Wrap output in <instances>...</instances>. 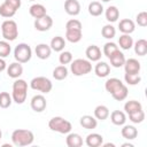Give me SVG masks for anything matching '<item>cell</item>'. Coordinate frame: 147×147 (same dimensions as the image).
Returning <instances> with one entry per match:
<instances>
[{
	"instance_id": "1",
	"label": "cell",
	"mask_w": 147,
	"mask_h": 147,
	"mask_svg": "<svg viewBox=\"0 0 147 147\" xmlns=\"http://www.w3.org/2000/svg\"><path fill=\"white\" fill-rule=\"evenodd\" d=\"M33 140H34V136L30 130L17 129V130H14L11 133V142L17 147L29 146L33 142Z\"/></svg>"
},
{
	"instance_id": "2",
	"label": "cell",
	"mask_w": 147,
	"mask_h": 147,
	"mask_svg": "<svg viewBox=\"0 0 147 147\" xmlns=\"http://www.w3.org/2000/svg\"><path fill=\"white\" fill-rule=\"evenodd\" d=\"M26 95H28V83L24 79L17 78L13 83V92H11L13 101L16 102L17 105H22L26 100Z\"/></svg>"
},
{
	"instance_id": "3",
	"label": "cell",
	"mask_w": 147,
	"mask_h": 147,
	"mask_svg": "<svg viewBox=\"0 0 147 147\" xmlns=\"http://www.w3.org/2000/svg\"><path fill=\"white\" fill-rule=\"evenodd\" d=\"M48 127L52 131H55V132H59V133H62V134H68L71 131L72 125L69 121L64 119L63 117L55 116V117H52L49 119Z\"/></svg>"
},
{
	"instance_id": "4",
	"label": "cell",
	"mask_w": 147,
	"mask_h": 147,
	"mask_svg": "<svg viewBox=\"0 0 147 147\" xmlns=\"http://www.w3.org/2000/svg\"><path fill=\"white\" fill-rule=\"evenodd\" d=\"M70 70L75 76H84L92 71V63L85 59H76L71 61Z\"/></svg>"
},
{
	"instance_id": "5",
	"label": "cell",
	"mask_w": 147,
	"mask_h": 147,
	"mask_svg": "<svg viewBox=\"0 0 147 147\" xmlns=\"http://www.w3.org/2000/svg\"><path fill=\"white\" fill-rule=\"evenodd\" d=\"M1 33L5 40L7 41H14L18 36V28L15 21L13 20H6L1 24Z\"/></svg>"
},
{
	"instance_id": "6",
	"label": "cell",
	"mask_w": 147,
	"mask_h": 147,
	"mask_svg": "<svg viewBox=\"0 0 147 147\" xmlns=\"http://www.w3.org/2000/svg\"><path fill=\"white\" fill-rule=\"evenodd\" d=\"M30 87L34 91H38V92H41V93H49L53 88V84L52 82L47 78V77H44V76H38V77H34L31 79L30 82Z\"/></svg>"
},
{
	"instance_id": "7",
	"label": "cell",
	"mask_w": 147,
	"mask_h": 147,
	"mask_svg": "<svg viewBox=\"0 0 147 147\" xmlns=\"http://www.w3.org/2000/svg\"><path fill=\"white\" fill-rule=\"evenodd\" d=\"M14 57L20 63L29 62L31 60V57H32V49H31V47L28 44H25V42L18 44L15 47V49H14Z\"/></svg>"
},
{
	"instance_id": "8",
	"label": "cell",
	"mask_w": 147,
	"mask_h": 147,
	"mask_svg": "<svg viewBox=\"0 0 147 147\" xmlns=\"http://www.w3.org/2000/svg\"><path fill=\"white\" fill-rule=\"evenodd\" d=\"M30 106L32 108V110H34L36 113H41L46 109L47 107V101L46 98L42 94H37L33 95L31 101H30Z\"/></svg>"
},
{
	"instance_id": "9",
	"label": "cell",
	"mask_w": 147,
	"mask_h": 147,
	"mask_svg": "<svg viewBox=\"0 0 147 147\" xmlns=\"http://www.w3.org/2000/svg\"><path fill=\"white\" fill-rule=\"evenodd\" d=\"M34 29L40 31V32H45V31H48L52 25H53V18L48 15H45L40 18H36L34 21Z\"/></svg>"
},
{
	"instance_id": "10",
	"label": "cell",
	"mask_w": 147,
	"mask_h": 147,
	"mask_svg": "<svg viewBox=\"0 0 147 147\" xmlns=\"http://www.w3.org/2000/svg\"><path fill=\"white\" fill-rule=\"evenodd\" d=\"M124 70L125 74H131V75H139L140 69H141V64L137 59H127L124 62Z\"/></svg>"
},
{
	"instance_id": "11",
	"label": "cell",
	"mask_w": 147,
	"mask_h": 147,
	"mask_svg": "<svg viewBox=\"0 0 147 147\" xmlns=\"http://www.w3.org/2000/svg\"><path fill=\"white\" fill-rule=\"evenodd\" d=\"M64 10L70 16H77L80 13V3L78 0H65Z\"/></svg>"
},
{
	"instance_id": "12",
	"label": "cell",
	"mask_w": 147,
	"mask_h": 147,
	"mask_svg": "<svg viewBox=\"0 0 147 147\" xmlns=\"http://www.w3.org/2000/svg\"><path fill=\"white\" fill-rule=\"evenodd\" d=\"M85 55H86V57H87L88 61H91V62H98L101 59V49L96 45H90L86 48V51H85Z\"/></svg>"
},
{
	"instance_id": "13",
	"label": "cell",
	"mask_w": 147,
	"mask_h": 147,
	"mask_svg": "<svg viewBox=\"0 0 147 147\" xmlns=\"http://www.w3.org/2000/svg\"><path fill=\"white\" fill-rule=\"evenodd\" d=\"M34 53L38 59L40 60H47L52 54V48L47 44H39L34 48Z\"/></svg>"
},
{
	"instance_id": "14",
	"label": "cell",
	"mask_w": 147,
	"mask_h": 147,
	"mask_svg": "<svg viewBox=\"0 0 147 147\" xmlns=\"http://www.w3.org/2000/svg\"><path fill=\"white\" fill-rule=\"evenodd\" d=\"M23 74V67H22V63L20 62H13L8 65L7 68V75L10 77V78H14V79H17L22 76Z\"/></svg>"
},
{
	"instance_id": "15",
	"label": "cell",
	"mask_w": 147,
	"mask_h": 147,
	"mask_svg": "<svg viewBox=\"0 0 147 147\" xmlns=\"http://www.w3.org/2000/svg\"><path fill=\"white\" fill-rule=\"evenodd\" d=\"M118 29L122 33H125V34H131L134 30H136V24L130 18H123L119 21L118 23Z\"/></svg>"
},
{
	"instance_id": "16",
	"label": "cell",
	"mask_w": 147,
	"mask_h": 147,
	"mask_svg": "<svg viewBox=\"0 0 147 147\" xmlns=\"http://www.w3.org/2000/svg\"><path fill=\"white\" fill-rule=\"evenodd\" d=\"M94 72L98 77L105 78L110 74V65L107 62L103 61H98V63L94 67Z\"/></svg>"
},
{
	"instance_id": "17",
	"label": "cell",
	"mask_w": 147,
	"mask_h": 147,
	"mask_svg": "<svg viewBox=\"0 0 147 147\" xmlns=\"http://www.w3.org/2000/svg\"><path fill=\"white\" fill-rule=\"evenodd\" d=\"M109 61H110V64L114 67V68H121V67H123L124 65V62H125V56H124V54L119 51V49H117L114 54H111L109 57Z\"/></svg>"
},
{
	"instance_id": "18",
	"label": "cell",
	"mask_w": 147,
	"mask_h": 147,
	"mask_svg": "<svg viewBox=\"0 0 147 147\" xmlns=\"http://www.w3.org/2000/svg\"><path fill=\"white\" fill-rule=\"evenodd\" d=\"M79 123L84 129H87V130H93L98 126V119L94 116H91V115L82 116L80 119H79Z\"/></svg>"
},
{
	"instance_id": "19",
	"label": "cell",
	"mask_w": 147,
	"mask_h": 147,
	"mask_svg": "<svg viewBox=\"0 0 147 147\" xmlns=\"http://www.w3.org/2000/svg\"><path fill=\"white\" fill-rule=\"evenodd\" d=\"M85 142L88 147H99L103 144V137L99 133H90L87 134Z\"/></svg>"
},
{
	"instance_id": "20",
	"label": "cell",
	"mask_w": 147,
	"mask_h": 147,
	"mask_svg": "<svg viewBox=\"0 0 147 147\" xmlns=\"http://www.w3.org/2000/svg\"><path fill=\"white\" fill-rule=\"evenodd\" d=\"M65 144L68 147H80L83 146V138L78 133H68L65 138Z\"/></svg>"
},
{
	"instance_id": "21",
	"label": "cell",
	"mask_w": 147,
	"mask_h": 147,
	"mask_svg": "<svg viewBox=\"0 0 147 147\" xmlns=\"http://www.w3.org/2000/svg\"><path fill=\"white\" fill-rule=\"evenodd\" d=\"M29 13H30V15H31L32 17H34V18H40V17L47 15V14H46V8H45V6L41 5V3H33V5L29 8Z\"/></svg>"
},
{
	"instance_id": "22",
	"label": "cell",
	"mask_w": 147,
	"mask_h": 147,
	"mask_svg": "<svg viewBox=\"0 0 147 147\" xmlns=\"http://www.w3.org/2000/svg\"><path fill=\"white\" fill-rule=\"evenodd\" d=\"M110 115V121L113 124L115 125H124L125 122H126V116H125V113L121 111V110H114L111 111Z\"/></svg>"
},
{
	"instance_id": "23",
	"label": "cell",
	"mask_w": 147,
	"mask_h": 147,
	"mask_svg": "<svg viewBox=\"0 0 147 147\" xmlns=\"http://www.w3.org/2000/svg\"><path fill=\"white\" fill-rule=\"evenodd\" d=\"M122 137L125 138L126 140H133L138 136V130L133 125H124L123 129L121 130Z\"/></svg>"
},
{
	"instance_id": "24",
	"label": "cell",
	"mask_w": 147,
	"mask_h": 147,
	"mask_svg": "<svg viewBox=\"0 0 147 147\" xmlns=\"http://www.w3.org/2000/svg\"><path fill=\"white\" fill-rule=\"evenodd\" d=\"M124 83H122V80L121 79H118V78H115V77H113V78H109V79H107L106 80V83H105V88H106V91L108 92V93H113V92H115L119 86H122Z\"/></svg>"
},
{
	"instance_id": "25",
	"label": "cell",
	"mask_w": 147,
	"mask_h": 147,
	"mask_svg": "<svg viewBox=\"0 0 147 147\" xmlns=\"http://www.w3.org/2000/svg\"><path fill=\"white\" fill-rule=\"evenodd\" d=\"M49 46H51L52 51H54V52H62L64 49V46H65V40L63 37L56 36V37L52 38Z\"/></svg>"
},
{
	"instance_id": "26",
	"label": "cell",
	"mask_w": 147,
	"mask_h": 147,
	"mask_svg": "<svg viewBox=\"0 0 147 147\" xmlns=\"http://www.w3.org/2000/svg\"><path fill=\"white\" fill-rule=\"evenodd\" d=\"M105 16H106V20L108 22L114 23L119 17V10H118V8L116 6H109L105 11Z\"/></svg>"
},
{
	"instance_id": "27",
	"label": "cell",
	"mask_w": 147,
	"mask_h": 147,
	"mask_svg": "<svg viewBox=\"0 0 147 147\" xmlns=\"http://www.w3.org/2000/svg\"><path fill=\"white\" fill-rule=\"evenodd\" d=\"M134 53L139 56H145L147 54V40L146 39H138L133 42Z\"/></svg>"
},
{
	"instance_id": "28",
	"label": "cell",
	"mask_w": 147,
	"mask_h": 147,
	"mask_svg": "<svg viewBox=\"0 0 147 147\" xmlns=\"http://www.w3.org/2000/svg\"><path fill=\"white\" fill-rule=\"evenodd\" d=\"M109 109H108V107L107 106H105V105H99V106H96L95 107V109H94V117L96 118V119H100V121H105V119H107L108 117H109Z\"/></svg>"
},
{
	"instance_id": "29",
	"label": "cell",
	"mask_w": 147,
	"mask_h": 147,
	"mask_svg": "<svg viewBox=\"0 0 147 147\" xmlns=\"http://www.w3.org/2000/svg\"><path fill=\"white\" fill-rule=\"evenodd\" d=\"M118 45L124 51H129L131 47H133V39L130 34H125L123 33L119 38H118Z\"/></svg>"
},
{
	"instance_id": "30",
	"label": "cell",
	"mask_w": 147,
	"mask_h": 147,
	"mask_svg": "<svg viewBox=\"0 0 147 147\" xmlns=\"http://www.w3.org/2000/svg\"><path fill=\"white\" fill-rule=\"evenodd\" d=\"M83 37L82 30H65V39L72 44L80 41Z\"/></svg>"
},
{
	"instance_id": "31",
	"label": "cell",
	"mask_w": 147,
	"mask_h": 147,
	"mask_svg": "<svg viewBox=\"0 0 147 147\" xmlns=\"http://www.w3.org/2000/svg\"><path fill=\"white\" fill-rule=\"evenodd\" d=\"M68 72H69V70L65 65H57L53 70V77L56 80H63L68 77Z\"/></svg>"
},
{
	"instance_id": "32",
	"label": "cell",
	"mask_w": 147,
	"mask_h": 147,
	"mask_svg": "<svg viewBox=\"0 0 147 147\" xmlns=\"http://www.w3.org/2000/svg\"><path fill=\"white\" fill-rule=\"evenodd\" d=\"M127 94H129L127 86H126L125 84H123V85H122V86H119L115 92H113V93H111V96H113L115 100H117V101H123V100H125V99H126Z\"/></svg>"
},
{
	"instance_id": "33",
	"label": "cell",
	"mask_w": 147,
	"mask_h": 147,
	"mask_svg": "<svg viewBox=\"0 0 147 147\" xmlns=\"http://www.w3.org/2000/svg\"><path fill=\"white\" fill-rule=\"evenodd\" d=\"M88 13L92 16H100L103 13V6L99 1H92L88 5Z\"/></svg>"
},
{
	"instance_id": "34",
	"label": "cell",
	"mask_w": 147,
	"mask_h": 147,
	"mask_svg": "<svg viewBox=\"0 0 147 147\" xmlns=\"http://www.w3.org/2000/svg\"><path fill=\"white\" fill-rule=\"evenodd\" d=\"M15 14H16V9H14L11 6H9L5 1H3V3L0 5V16L6 17V18H10Z\"/></svg>"
},
{
	"instance_id": "35",
	"label": "cell",
	"mask_w": 147,
	"mask_h": 147,
	"mask_svg": "<svg viewBox=\"0 0 147 147\" xmlns=\"http://www.w3.org/2000/svg\"><path fill=\"white\" fill-rule=\"evenodd\" d=\"M140 109H142V105L139 101H136V100L126 101L125 105H124V110H125L126 114H130V113H133V111H137V110H140Z\"/></svg>"
},
{
	"instance_id": "36",
	"label": "cell",
	"mask_w": 147,
	"mask_h": 147,
	"mask_svg": "<svg viewBox=\"0 0 147 147\" xmlns=\"http://www.w3.org/2000/svg\"><path fill=\"white\" fill-rule=\"evenodd\" d=\"M129 115V119L133 123V124H140L144 122L145 119V111L142 109L140 110H137V111H133V113H130L127 114Z\"/></svg>"
},
{
	"instance_id": "37",
	"label": "cell",
	"mask_w": 147,
	"mask_h": 147,
	"mask_svg": "<svg viewBox=\"0 0 147 147\" xmlns=\"http://www.w3.org/2000/svg\"><path fill=\"white\" fill-rule=\"evenodd\" d=\"M101 34L103 38L106 39H113L116 34V29L114 25L111 24H106L102 29H101Z\"/></svg>"
},
{
	"instance_id": "38",
	"label": "cell",
	"mask_w": 147,
	"mask_h": 147,
	"mask_svg": "<svg viewBox=\"0 0 147 147\" xmlns=\"http://www.w3.org/2000/svg\"><path fill=\"white\" fill-rule=\"evenodd\" d=\"M13 102V98L8 92H0V108H8Z\"/></svg>"
},
{
	"instance_id": "39",
	"label": "cell",
	"mask_w": 147,
	"mask_h": 147,
	"mask_svg": "<svg viewBox=\"0 0 147 147\" xmlns=\"http://www.w3.org/2000/svg\"><path fill=\"white\" fill-rule=\"evenodd\" d=\"M117 49H118V46L115 42H113V41H108V42H106L103 45V54L107 57H109L111 54H114Z\"/></svg>"
},
{
	"instance_id": "40",
	"label": "cell",
	"mask_w": 147,
	"mask_h": 147,
	"mask_svg": "<svg viewBox=\"0 0 147 147\" xmlns=\"http://www.w3.org/2000/svg\"><path fill=\"white\" fill-rule=\"evenodd\" d=\"M10 45H9V41L7 40H0V57L5 59L7 57L9 54H10Z\"/></svg>"
},
{
	"instance_id": "41",
	"label": "cell",
	"mask_w": 147,
	"mask_h": 147,
	"mask_svg": "<svg viewBox=\"0 0 147 147\" xmlns=\"http://www.w3.org/2000/svg\"><path fill=\"white\" fill-rule=\"evenodd\" d=\"M59 61H60V63H61L62 65L69 64V63H71V61H72V54H71L69 51H62V52H60Z\"/></svg>"
},
{
	"instance_id": "42",
	"label": "cell",
	"mask_w": 147,
	"mask_h": 147,
	"mask_svg": "<svg viewBox=\"0 0 147 147\" xmlns=\"http://www.w3.org/2000/svg\"><path fill=\"white\" fill-rule=\"evenodd\" d=\"M124 80L126 84L131 85V86H134V85H138L140 82H141V77L139 75H131V74H125L124 75Z\"/></svg>"
},
{
	"instance_id": "43",
	"label": "cell",
	"mask_w": 147,
	"mask_h": 147,
	"mask_svg": "<svg viewBox=\"0 0 147 147\" xmlns=\"http://www.w3.org/2000/svg\"><path fill=\"white\" fill-rule=\"evenodd\" d=\"M82 22L76 18L69 20L65 24V30H82Z\"/></svg>"
},
{
	"instance_id": "44",
	"label": "cell",
	"mask_w": 147,
	"mask_h": 147,
	"mask_svg": "<svg viewBox=\"0 0 147 147\" xmlns=\"http://www.w3.org/2000/svg\"><path fill=\"white\" fill-rule=\"evenodd\" d=\"M136 22L139 26L145 28L147 25V13L146 11H140L138 13L137 17H136Z\"/></svg>"
},
{
	"instance_id": "45",
	"label": "cell",
	"mask_w": 147,
	"mask_h": 147,
	"mask_svg": "<svg viewBox=\"0 0 147 147\" xmlns=\"http://www.w3.org/2000/svg\"><path fill=\"white\" fill-rule=\"evenodd\" d=\"M5 2L6 3H8L9 6H11L14 9H20V7H21V5H22V2H21V0H5Z\"/></svg>"
},
{
	"instance_id": "46",
	"label": "cell",
	"mask_w": 147,
	"mask_h": 147,
	"mask_svg": "<svg viewBox=\"0 0 147 147\" xmlns=\"http://www.w3.org/2000/svg\"><path fill=\"white\" fill-rule=\"evenodd\" d=\"M7 69V64H6V61L2 59V57H0V72H2L3 70H6Z\"/></svg>"
},
{
	"instance_id": "47",
	"label": "cell",
	"mask_w": 147,
	"mask_h": 147,
	"mask_svg": "<svg viewBox=\"0 0 147 147\" xmlns=\"http://www.w3.org/2000/svg\"><path fill=\"white\" fill-rule=\"evenodd\" d=\"M122 146H123V147H127V146H129V147H133V145H132V144H129V142H126V144H123Z\"/></svg>"
},
{
	"instance_id": "48",
	"label": "cell",
	"mask_w": 147,
	"mask_h": 147,
	"mask_svg": "<svg viewBox=\"0 0 147 147\" xmlns=\"http://www.w3.org/2000/svg\"><path fill=\"white\" fill-rule=\"evenodd\" d=\"M102 145H103V144H102ZM103 146H105V147H108V146H110V147H114L115 145H114V144H110V142H108V144H105Z\"/></svg>"
},
{
	"instance_id": "49",
	"label": "cell",
	"mask_w": 147,
	"mask_h": 147,
	"mask_svg": "<svg viewBox=\"0 0 147 147\" xmlns=\"http://www.w3.org/2000/svg\"><path fill=\"white\" fill-rule=\"evenodd\" d=\"M101 1H103V2H109L110 0H101Z\"/></svg>"
},
{
	"instance_id": "50",
	"label": "cell",
	"mask_w": 147,
	"mask_h": 147,
	"mask_svg": "<svg viewBox=\"0 0 147 147\" xmlns=\"http://www.w3.org/2000/svg\"><path fill=\"white\" fill-rule=\"evenodd\" d=\"M1 137H2V132H1V130H0V139H1Z\"/></svg>"
},
{
	"instance_id": "51",
	"label": "cell",
	"mask_w": 147,
	"mask_h": 147,
	"mask_svg": "<svg viewBox=\"0 0 147 147\" xmlns=\"http://www.w3.org/2000/svg\"><path fill=\"white\" fill-rule=\"evenodd\" d=\"M30 1H34V0H30Z\"/></svg>"
}]
</instances>
